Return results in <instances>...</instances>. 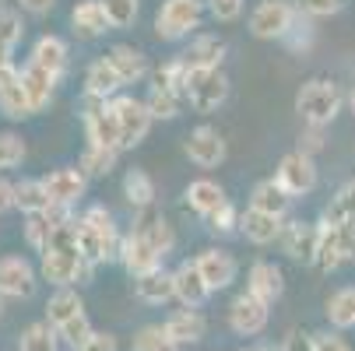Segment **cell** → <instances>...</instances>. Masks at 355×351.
I'll return each mask as SVG.
<instances>
[{"label":"cell","mask_w":355,"mask_h":351,"mask_svg":"<svg viewBox=\"0 0 355 351\" xmlns=\"http://www.w3.org/2000/svg\"><path fill=\"white\" fill-rule=\"evenodd\" d=\"M130 232H137L141 239H148V242L162 253V257H166V253H173V246H176L173 225H169V218H166L155 204L144 208V211H137V218H134V228H130Z\"/></svg>","instance_id":"cell-19"},{"label":"cell","mask_w":355,"mask_h":351,"mask_svg":"<svg viewBox=\"0 0 355 351\" xmlns=\"http://www.w3.org/2000/svg\"><path fill=\"white\" fill-rule=\"evenodd\" d=\"M225 53H229L225 39H218V35H197L180 57H183V64L190 71H222Z\"/></svg>","instance_id":"cell-20"},{"label":"cell","mask_w":355,"mask_h":351,"mask_svg":"<svg viewBox=\"0 0 355 351\" xmlns=\"http://www.w3.org/2000/svg\"><path fill=\"white\" fill-rule=\"evenodd\" d=\"M345 8V0H302V11L310 18H327V15H338Z\"/></svg>","instance_id":"cell-52"},{"label":"cell","mask_w":355,"mask_h":351,"mask_svg":"<svg viewBox=\"0 0 355 351\" xmlns=\"http://www.w3.org/2000/svg\"><path fill=\"white\" fill-rule=\"evenodd\" d=\"M57 334H60V341H64L67 348H74V351H81V348L88 344V337L95 334V327H92V323H88V316L81 313L78 320H71V323H64V327H60Z\"/></svg>","instance_id":"cell-46"},{"label":"cell","mask_w":355,"mask_h":351,"mask_svg":"<svg viewBox=\"0 0 355 351\" xmlns=\"http://www.w3.org/2000/svg\"><path fill=\"white\" fill-rule=\"evenodd\" d=\"M208 11L215 21H236L243 15V0H208Z\"/></svg>","instance_id":"cell-49"},{"label":"cell","mask_w":355,"mask_h":351,"mask_svg":"<svg viewBox=\"0 0 355 351\" xmlns=\"http://www.w3.org/2000/svg\"><path fill=\"white\" fill-rule=\"evenodd\" d=\"M11 67H15V60H11V49H8V46H0V74L11 71Z\"/></svg>","instance_id":"cell-57"},{"label":"cell","mask_w":355,"mask_h":351,"mask_svg":"<svg viewBox=\"0 0 355 351\" xmlns=\"http://www.w3.org/2000/svg\"><path fill=\"white\" fill-rule=\"evenodd\" d=\"M355 260V225H327L320 222V246H317V267L338 271L341 264Z\"/></svg>","instance_id":"cell-6"},{"label":"cell","mask_w":355,"mask_h":351,"mask_svg":"<svg viewBox=\"0 0 355 351\" xmlns=\"http://www.w3.org/2000/svg\"><path fill=\"white\" fill-rule=\"evenodd\" d=\"M134 291H137L141 303L162 306V303H169V298H176V278H173V271H166V267L148 271V274L134 278Z\"/></svg>","instance_id":"cell-25"},{"label":"cell","mask_w":355,"mask_h":351,"mask_svg":"<svg viewBox=\"0 0 355 351\" xmlns=\"http://www.w3.org/2000/svg\"><path fill=\"white\" fill-rule=\"evenodd\" d=\"M120 246H123V235H120L110 208L95 204L78 218V249H81V257L88 264L120 260Z\"/></svg>","instance_id":"cell-1"},{"label":"cell","mask_w":355,"mask_h":351,"mask_svg":"<svg viewBox=\"0 0 355 351\" xmlns=\"http://www.w3.org/2000/svg\"><path fill=\"white\" fill-rule=\"evenodd\" d=\"M15 208H21V215H46L49 211V193H46L42 179H18L15 183Z\"/></svg>","instance_id":"cell-35"},{"label":"cell","mask_w":355,"mask_h":351,"mask_svg":"<svg viewBox=\"0 0 355 351\" xmlns=\"http://www.w3.org/2000/svg\"><path fill=\"white\" fill-rule=\"evenodd\" d=\"M0 113H4L8 120H28L35 116L32 109V98L21 84V67H11L0 74Z\"/></svg>","instance_id":"cell-18"},{"label":"cell","mask_w":355,"mask_h":351,"mask_svg":"<svg viewBox=\"0 0 355 351\" xmlns=\"http://www.w3.org/2000/svg\"><path fill=\"white\" fill-rule=\"evenodd\" d=\"M71 25L81 39H98L113 28L106 11H103V0H78L74 11H71Z\"/></svg>","instance_id":"cell-27"},{"label":"cell","mask_w":355,"mask_h":351,"mask_svg":"<svg viewBox=\"0 0 355 351\" xmlns=\"http://www.w3.org/2000/svg\"><path fill=\"white\" fill-rule=\"evenodd\" d=\"M57 8V0H21V11H28V15H49Z\"/></svg>","instance_id":"cell-56"},{"label":"cell","mask_w":355,"mask_h":351,"mask_svg":"<svg viewBox=\"0 0 355 351\" xmlns=\"http://www.w3.org/2000/svg\"><path fill=\"white\" fill-rule=\"evenodd\" d=\"M200 15H205V0H162L155 15V32L166 42H180L200 25Z\"/></svg>","instance_id":"cell-4"},{"label":"cell","mask_w":355,"mask_h":351,"mask_svg":"<svg viewBox=\"0 0 355 351\" xmlns=\"http://www.w3.org/2000/svg\"><path fill=\"white\" fill-rule=\"evenodd\" d=\"M32 291H35V267L18 253L0 257V298H32Z\"/></svg>","instance_id":"cell-14"},{"label":"cell","mask_w":355,"mask_h":351,"mask_svg":"<svg viewBox=\"0 0 355 351\" xmlns=\"http://www.w3.org/2000/svg\"><path fill=\"white\" fill-rule=\"evenodd\" d=\"M123 197H127V204L137 208V211L151 208L155 204V179H151L144 169H130L123 176Z\"/></svg>","instance_id":"cell-34"},{"label":"cell","mask_w":355,"mask_h":351,"mask_svg":"<svg viewBox=\"0 0 355 351\" xmlns=\"http://www.w3.org/2000/svg\"><path fill=\"white\" fill-rule=\"evenodd\" d=\"M173 278H176V298L183 303V309H200V306L208 303L211 288H208L205 278H200V271H197L193 260H183V264L173 271Z\"/></svg>","instance_id":"cell-23"},{"label":"cell","mask_w":355,"mask_h":351,"mask_svg":"<svg viewBox=\"0 0 355 351\" xmlns=\"http://www.w3.org/2000/svg\"><path fill=\"white\" fill-rule=\"evenodd\" d=\"M42 186L49 193V204H60V208H74L78 200L88 190V176L81 172V165H64L42 176Z\"/></svg>","instance_id":"cell-12"},{"label":"cell","mask_w":355,"mask_h":351,"mask_svg":"<svg viewBox=\"0 0 355 351\" xmlns=\"http://www.w3.org/2000/svg\"><path fill=\"white\" fill-rule=\"evenodd\" d=\"M95 264H88L81 253H60V249H46L39 274L53 285V288H71L74 281H88Z\"/></svg>","instance_id":"cell-8"},{"label":"cell","mask_w":355,"mask_h":351,"mask_svg":"<svg viewBox=\"0 0 355 351\" xmlns=\"http://www.w3.org/2000/svg\"><path fill=\"white\" fill-rule=\"evenodd\" d=\"M193 264H197L200 278L208 281L211 291H222V288H229L236 281V257L225 253V249H218V246L200 249V253L193 257Z\"/></svg>","instance_id":"cell-16"},{"label":"cell","mask_w":355,"mask_h":351,"mask_svg":"<svg viewBox=\"0 0 355 351\" xmlns=\"http://www.w3.org/2000/svg\"><path fill=\"white\" fill-rule=\"evenodd\" d=\"M268 320H271V306L261 303V298H253L250 291H243V295L232 298V306H229V327H232V334L257 337L268 327Z\"/></svg>","instance_id":"cell-11"},{"label":"cell","mask_w":355,"mask_h":351,"mask_svg":"<svg viewBox=\"0 0 355 351\" xmlns=\"http://www.w3.org/2000/svg\"><path fill=\"white\" fill-rule=\"evenodd\" d=\"M106 60L113 64V71L120 74V81H123V84H137L141 78H148V57L141 53L137 46L116 42V46H110Z\"/></svg>","instance_id":"cell-26"},{"label":"cell","mask_w":355,"mask_h":351,"mask_svg":"<svg viewBox=\"0 0 355 351\" xmlns=\"http://www.w3.org/2000/svg\"><path fill=\"white\" fill-rule=\"evenodd\" d=\"M250 208L253 211H264V215H275V218H285L288 208H292V197L278 186V179H261L250 193Z\"/></svg>","instance_id":"cell-31"},{"label":"cell","mask_w":355,"mask_h":351,"mask_svg":"<svg viewBox=\"0 0 355 351\" xmlns=\"http://www.w3.org/2000/svg\"><path fill=\"white\" fill-rule=\"evenodd\" d=\"M81 120H85L88 144L123 152V130H120V116H116L113 102H103V98H85V113H81Z\"/></svg>","instance_id":"cell-3"},{"label":"cell","mask_w":355,"mask_h":351,"mask_svg":"<svg viewBox=\"0 0 355 351\" xmlns=\"http://www.w3.org/2000/svg\"><path fill=\"white\" fill-rule=\"evenodd\" d=\"M183 197H187V208H190L193 215H200V218H211V215H218V211L229 204L222 183H215V179H208V176L193 179V183L183 190Z\"/></svg>","instance_id":"cell-22"},{"label":"cell","mask_w":355,"mask_h":351,"mask_svg":"<svg viewBox=\"0 0 355 351\" xmlns=\"http://www.w3.org/2000/svg\"><path fill=\"white\" fill-rule=\"evenodd\" d=\"M229 98L225 71H190L187 74V102L197 113H215Z\"/></svg>","instance_id":"cell-7"},{"label":"cell","mask_w":355,"mask_h":351,"mask_svg":"<svg viewBox=\"0 0 355 351\" xmlns=\"http://www.w3.org/2000/svg\"><path fill=\"white\" fill-rule=\"evenodd\" d=\"M116 159H120V152H113V147H95V144H88L85 155H81V172H85V176H110V172L116 169Z\"/></svg>","instance_id":"cell-41"},{"label":"cell","mask_w":355,"mask_h":351,"mask_svg":"<svg viewBox=\"0 0 355 351\" xmlns=\"http://www.w3.org/2000/svg\"><path fill=\"white\" fill-rule=\"evenodd\" d=\"M205 330H208V320L200 316L197 309H176V313L166 320V334H169L180 348L197 344L200 337H205Z\"/></svg>","instance_id":"cell-32"},{"label":"cell","mask_w":355,"mask_h":351,"mask_svg":"<svg viewBox=\"0 0 355 351\" xmlns=\"http://www.w3.org/2000/svg\"><path fill=\"white\" fill-rule=\"evenodd\" d=\"M18 348L21 351H60V334L49 320H35L21 330L18 337Z\"/></svg>","instance_id":"cell-36"},{"label":"cell","mask_w":355,"mask_h":351,"mask_svg":"<svg viewBox=\"0 0 355 351\" xmlns=\"http://www.w3.org/2000/svg\"><path fill=\"white\" fill-rule=\"evenodd\" d=\"M49 235H53V225L46 222V215H28V222H25V242L35 249V253H46Z\"/></svg>","instance_id":"cell-45"},{"label":"cell","mask_w":355,"mask_h":351,"mask_svg":"<svg viewBox=\"0 0 355 351\" xmlns=\"http://www.w3.org/2000/svg\"><path fill=\"white\" fill-rule=\"evenodd\" d=\"M324 222L327 225H355V179L334 190V197L324 208Z\"/></svg>","instance_id":"cell-37"},{"label":"cell","mask_w":355,"mask_h":351,"mask_svg":"<svg viewBox=\"0 0 355 351\" xmlns=\"http://www.w3.org/2000/svg\"><path fill=\"white\" fill-rule=\"evenodd\" d=\"M15 208V183L0 176V215H8Z\"/></svg>","instance_id":"cell-55"},{"label":"cell","mask_w":355,"mask_h":351,"mask_svg":"<svg viewBox=\"0 0 355 351\" xmlns=\"http://www.w3.org/2000/svg\"><path fill=\"white\" fill-rule=\"evenodd\" d=\"M113 109H116L120 130H123V152H127V147H137L148 137L151 123H155V116L148 113V102H144V98H134V95H116Z\"/></svg>","instance_id":"cell-10"},{"label":"cell","mask_w":355,"mask_h":351,"mask_svg":"<svg viewBox=\"0 0 355 351\" xmlns=\"http://www.w3.org/2000/svg\"><path fill=\"white\" fill-rule=\"evenodd\" d=\"M57 81H60L57 74H49L46 67H39V64H32V60L21 67V84H25V91H28V98H32V109H35V113H42V109L49 106Z\"/></svg>","instance_id":"cell-29"},{"label":"cell","mask_w":355,"mask_h":351,"mask_svg":"<svg viewBox=\"0 0 355 351\" xmlns=\"http://www.w3.org/2000/svg\"><path fill=\"white\" fill-rule=\"evenodd\" d=\"M295 21H299V11L288 0H261L250 15V32L257 39H288Z\"/></svg>","instance_id":"cell-5"},{"label":"cell","mask_w":355,"mask_h":351,"mask_svg":"<svg viewBox=\"0 0 355 351\" xmlns=\"http://www.w3.org/2000/svg\"><path fill=\"white\" fill-rule=\"evenodd\" d=\"M345 106V95L331 78H310L302 81L299 95H295V113L302 116L306 127H327Z\"/></svg>","instance_id":"cell-2"},{"label":"cell","mask_w":355,"mask_h":351,"mask_svg":"<svg viewBox=\"0 0 355 351\" xmlns=\"http://www.w3.org/2000/svg\"><path fill=\"white\" fill-rule=\"evenodd\" d=\"M282 228H285V222L275 218V215H264V211L246 208V211L239 215V232H243L253 246H268V242L282 239Z\"/></svg>","instance_id":"cell-28"},{"label":"cell","mask_w":355,"mask_h":351,"mask_svg":"<svg viewBox=\"0 0 355 351\" xmlns=\"http://www.w3.org/2000/svg\"><path fill=\"white\" fill-rule=\"evenodd\" d=\"M85 313V303H81V295L74 288H57L53 295H49V303H46V320L53 323L57 330L71 320H78Z\"/></svg>","instance_id":"cell-33"},{"label":"cell","mask_w":355,"mask_h":351,"mask_svg":"<svg viewBox=\"0 0 355 351\" xmlns=\"http://www.w3.org/2000/svg\"><path fill=\"white\" fill-rule=\"evenodd\" d=\"M0 8H4V0H0Z\"/></svg>","instance_id":"cell-61"},{"label":"cell","mask_w":355,"mask_h":351,"mask_svg":"<svg viewBox=\"0 0 355 351\" xmlns=\"http://www.w3.org/2000/svg\"><path fill=\"white\" fill-rule=\"evenodd\" d=\"M320 147H324V127H306V130L299 134V152H302V155L313 159Z\"/></svg>","instance_id":"cell-51"},{"label":"cell","mask_w":355,"mask_h":351,"mask_svg":"<svg viewBox=\"0 0 355 351\" xmlns=\"http://www.w3.org/2000/svg\"><path fill=\"white\" fill-rule=\"evenodd\" d=\"M130 351H180V344L166 334V323H144L134 334Z\"/></svg>","instance_id":"cell-40"},{"label":"cell","mask_w":355,"mask_h":351,"mask_svg":"<svg viewBox=\"0 0 355 351\" xmlns=\"http://www.w3.org/2000/svg\"><path fill=\"white\" fill-rule=\"evenodd\" d=\"M28 60L39 64V67H46L49 74L64 78V71H67V64H71V53H67V42H64L60 35H42V39H35Z\"/></svg>","instance_id":"cell-30"},{"label":"cell","mask_w":355,"mask_h":351,"mask_svg":"<svg viewBox=\"0 0 355 351\" xmlns=\"http://www.w3.org/2000/svg\"><path fill=\"white\" fill-rule=\"evenodd\" d=\"M327 320H331V327L334 330H348V327H355V285H348V288H338L331 298H327Z\"/></svg>","instance_id":"cell-38"},{"label":"cell","mask_w":355,"mask_h":351,"mask_svg":"<svg viewBox=\"0 0 355 351\" xmlns=\"http://www.w3.org/2000/svg\"><path fill=\"white\" fill-rule=\"evenodd\" d=\"M278 348H282V351H317V341H313V334H306V330H288Z\"/></svg>","instance_id":"cell-50"},{"label":"cell","mask_w":355,"mask_h":351,"mask_svg":"<svg viewBox=\"0 0 355 351\" xmlns=\"http://www.w3.org/2000/svg\"><path fill=\"white\" fill-rule=\"evenodd\" d=\"M144 102H148V113L155 116V120H176V116H180L183 95H176V91H162V88H151Z\"/></svg>","instance_id":"cell-42"},{"label":"cell","mask_w":355,"mask_h":351,"mask_svg":"<svg viewBox=\"0 0 355 351\" xmlns=\"http://www.w3.org/2000/svg\"><path fill=\"white\" fill-rule=\"evenodd\" d=\"M352 113H355V88H352Z\"/></svg>","instance_id":"cell-59"},{"label":"cell","mask_w":355,"mask_h":351,"mask_svg":"<svg viewBox=\"0 0 355 351\" xmlns=\"http://www.w3.org/2000/svg\"><path fill=\"white\" fill-rule=\"evenodd\" d=\"M246 291L253 298H261V303H278L282 291H285V274L278 264L271 260H253L250 264V274H246Z\"/></svg>","instance_id":"cell-17"},{"label":"cell","mask_w":355,"mask_h":351,"mask_svg":"<svg viewBox=\"0 0 355 351\" xmlns=\"http://www.w3.org/2000/svg\"><path fill=\"white\" fill-rule=\"evenodd\" d=\"M81 351H116V334H110V330H95Z\"/></svg>","instance_id":"cell-53"},{"label":"cell","mask_w":355,"mask_h":351,"mask_svg":"<svg viewBox=\"0 0 355 351\" xmlns=\"http://www.w3.org/2000/svg\"><path fill=\"white\" fill-rule=\"evenodd\" d=\"M25 35V21L15 8H0V46L15 49V42Z\"/></svg>","instance_id":"cell-47"},{"label":"cell","mask_w":355,"mask_h":351,"mask_svg":"<svg viewBox=\"0 0 355 351\" xmlns=\"http://www.w3.org/2000/svg\"><path fill=\"white\" fill-rule=\"evenodd\" d=\"M162 253L155 246H151L148 239H141L137 232H130V235H123V246H120V264L134 274V278H141V274H148V271H159L162 267Z\"/></svg>","instance_id":"cell-21"},{"label":"cell","mask_w":355,"mask_h":351,"mask_svg":"<svg viewBox=\"0 0 355 351\" xmlns=\"http://www.w3.org/2000/svg\"><path fill=\"white\" fill-rule=\"evenodd\" d=\"M183 147H187V159L193 165H200V169H218L225 162V137L215 127H208V123L193 127Z\"/></svg>","instance_id":"cell-13"},{"label":"cell","mask_w":355,"mask_h":351,"mask_svg":"<svg viewBox=\"0 0 355 351\" xmlns=\"http://www.w3.org/2000/svg\"><path fill=\"white\" fill-rule=\"evenodd\" d=\"M253 351H282V348H275V344H261V348H253Z\"/></svg>","instance_id":"cell-58"},{"label":"cell","mask_w":355,"mask_h":351,"mask_svg":"<svg viewBox=\"0 0 355 351\" xmlns=\"http://www.w3.org/2000/svg\"><path fill=\"white\" fill-rule=\"evenodd\" d=\"M239 215H243V211H236L232 204H225L218 215H211V218H208V225H211V232L229 235V232H236V228H239Z\"/></svg>","instance_id":"cell-48"},{"label":"cell","mask_w":355,"mask_h":351,"mask_svg":"<svg viewBox=\"0 0 355 351\" xmlns=\"http://www.w3.org/2000/svg\"><path fill=\"white\" fill-rule=\"evenodd\" d=\"M278 242H282V249H285L292 260L313 264V260H317V246H320V225H310V222H302V218H292V222H285Z\"/></svg>","instance_id":"cell-15"},{"label":"cell","mask_w":355,"mask_h":351,"mask_svg":"<svg viewBox=\"0 0 355 351\" xmlns=\"http://www.w3.org/2000/svg\"><path fill=\"white\" fill-rule=\"evenodd\" d=\"M103 11L113 28H130L141 11V0H103Z\"/></svg>","instance_id":"cell-44"},{"label":"cell","mask_w":355,"mask_h":351,"mask_svg":"<svg viewBox=\"0 0 355 351\" xmlns=\"http://www.w3.org/2000/svg\"><path fill=\"white\" fill-rule=\"evenodd\" d=\"M313 341H317V351H352L348 348V341L341 337V334H313Z\"/></svg>","instance_id":"cell-54"},{"label":"cell","mask_w":355,"mask_h":351,"mask_svg":"<svg viewBox=\"0 0 355 351\" xmlns=\"http://www.w3.org/2000/svg\"><path fill=\"white\" fill-rule=\"evenodd\" d=\"M25 155H28V147H25L21 134H15V130H0V169H15V165H21Z\"/></svg>","instance_id":"cell-43"},{"label":"cell","mask_w":355,"mask_h":351,"mask_svg":"<svg viewBox=\"0 0 355 351\" xmlns=\"http://www.w3.org/2000/svg\"><path fill=\"white\" fill-rule=\"evenodd\" d=\"M187 74H190V67L183 64V57H176V60H166L162 67H155V71H151V88L176 91V95H183V98H187Z\"/></svg>","instance_id":"cell-39"},{"label":"cell","mask_w":355,"mask_h":351,"mask_svg":"<svg viewBox=\"0 0 355 351\" xmlns=\"http://www.w3.org/2000/svg\"><path fill=\"white\" fill-rule=\"evenodd\" d=\"M275 179H278V186H282L288 197H306V193L317 186V162L295 147V152H288V155L278 162Z\"/></svg>","instance_id":"cell-9"},{"label":"cell","mask_w":355,"mask_h":351,"mask_svg":"<svg viewBox=\"0 0 355 351\" xmlns=\"http://www.w3.org/2000/svg\"><path fill=\"white\" fill-rule=\"evenodd\" d=\"M120 88H123V81H120V74L113 71V64L106 57H98V60L88 64V71H85V98H103V102H113Z\"/></svg>","instance_id":"cell-24"},{"label":"cell","mask_w":355,"mask_h":351,"mask_svg":"<svg viewBox=\"0 0 355 351\" xmlns=\"http://www.w3.org/2000/svg\"><path fill=\"white\" fill-rule=\"evenodd\" d=\"M239 351H253V348H239Z\"/></svg>","instance_id":"cell-60"}]
</instances>
